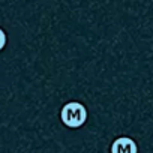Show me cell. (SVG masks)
<instances>
[{"label": "cell", "instance_id": "1", "mask_svg": "<svg viewBox=\"0 0 153 153\" xmlns=\"http://www.w3.org/2000/svg\"><path fill=\"white\" fill-rule=\"evenodd\" d=\"M60 119L69 128H80L87 119V111L80 102H68L62 108Z\"/></svg>", "mask_w": 153, "mask_h": 153}, {"label": "cell", "instance_id": "2", "mask_svg": "<svg viewBox=\"0 0 153 153\" xmlns=\"http://www.w3.org/2000/svg\"><path fill=\"white\" fill-rule=\"evenodd\" d=\"M111 153H138V147L134 140L128 137H120L113 143Z\"/></svg>", "mask_w": 153, "mask_h": 153}, {"label": "cell", "instance_id": "3", "mask_svg": "<svg viewBox=\"0 0 153 153\" xmlns=\"http://www.w3.org/2000/svg\"><path fill=\"white\" fill-rule=\"evenodd\" d=\"M5 45H6V35H5V32L2 29H0V50H2Z\"/></svg>", "mask_w": 153, "mask_h": 153}]
</instances>
